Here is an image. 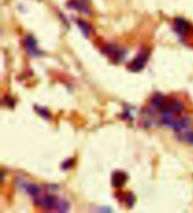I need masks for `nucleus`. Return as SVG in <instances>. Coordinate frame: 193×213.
<instances>
[{
	"label": "nucleus",
	"mask_w": 193,
	"mask_h": 213,
	"mask_svg": "<svg viewBox=\"0 0 193 213\" xmlns=\"http://www.w3.org/2000/svg\"><path fill=\"white\" fill-rule=\"evenodd\" d=\"M67 8L74 10V11H77L80 12H84L86 14H90V9L84 4L82 3L79 0H70L67 3Z\"/></svg>",
	"instance_id": "obj_7"
},
{
	"label": "nucleus",
	"mask_w": 193,
	"mask_h": 213,
	"mask_svg": "<svg viewBox=\"0 0 193 213\" xmlns=\"http://www.w3.org/2000/svg\"><path fill=\"white\" fill-rule=\"evenodd\" d=\"M150 56V52L147 49H142L140 52L131 60V62L128 64L127 70L132 73H139L142 71L148 61Z\"/></svg>",
	"instance_id": "obj_2"
},
{
	"label": "nucleus",
	"mask_w": 193,
	"mask_h": 213,
	"mask_svg": "<svg viewBox=\"0 0 193 213\" xmlns=\"http://www.w3.org/2000/svg\"><path fill=\"white\" fill-rule=\"evenodd\" d=\"M128 180V175L122 171H115L111 176V185L114 188H122Z\"/></svg>",
	"instance_id": "obj_6"
},
{
	"label": "nucleus",
	"mask_w": 193,
	"mask_h": 213,
	"mask_svg": "<svg viewBox=\"0 0 193 213\" xmlns=\"http://www.w3.org/2000/svg\"><path fill=\"white\" fill-rule=\"evenodd\" d=\"M76 24H77L79 29L81 30L82 34L84 35L86 38H88L90 36V25L87 22H85V21H83L81 19H77Z\"/></svg>",
	"instance_id": "obj_9"
},
{
	"label": "nucleus",
	"mask_w": 193,
	"mask_h": 213,
	"mask_svg": "<svg viewBox=\"0 0 193 213\" xmlns=\"http://www.w3.org/2000/svg\"><path fill=\"white\" fill-rule=\"evenodd\" d=\"M74 159H67L66 161H64L63 163H62V165H61V168L63 169V170H68V169H70L73 165H74Z\"/></svg>",
	"instance_id": "obj_12"
},
{
	"label": "nucleus",
	"mask_w": 193,
	"mask_h": 213,
	"mask_svg": "<svg viewBox=\"0 0 193 213\" xmlns=\"http://www.w3.org/2000/svg\"><path fill=\"white\" fill-rule=\"evenodd\" d=\"M174 31L180 35V36H185V35L189 32L191 30V26L190 24L185 20L184 18H181V17H177L175 18L174 20Z\"/></svg>",
	"instance_id": "obj_5"
},
{
	"label": "nucleus",
	"mask_w": 193,
	"mask_h": 213,
	"mask_svg": "<svg viewBox=\"0 0 193 213\" xmlns=\"http://www.w3.org/2000/svg\"><path fill=\"white\" fill-rule=\"evenodd\" d=\"M35 110H36V111L43 117V118H44V119H49L50 118V112L48 111V110L47 109H45V108H43V107H39V106H35Z\"/></svg>",
	"instance_id": "obj_11"
},
{
	"label": "nucleus",
	"mask_w": 193,
	"mask_h": 213,
	"mask_svg": "<svg viewBox=\"0 0 193 213\" xmlns=\"http://www.w3.org/2000/svg\"><path fill=\"white\" fill-rule=\"evenodd\" d=\"M35 204L44 209L53 210L55 208H57V211L60 212H66L69 210L70 205L67 201L61 200L57 198L56 195H44V196H37L34 199Z\"/></svg>",
	"instance_id": "obj_1"
},
{
	"label": "nucleus",
	"mask_w": 193,
	"mask_h": 213,
	"mask_svg": "<svg viewBox=\"0 0 193 213\" xmlns=\"http://www.w3.org/2000/svg\"><path fill=\"white\" fill-rule=\"evenodd\" d=\"M103 53L108 56L114 63H120L125 59L127 52L126 50L119 48L116 45L109 44L103 48Z\"/></svg>",
	"instance_id": "obj_3"
},
{
	"label": "nucleus",
	"mask_w": 193,
	"mask_h": 213,
	"mask_svg": "<svg viewBox=\"0 0 193 213\" xmlns=\"http://www.w3.org/2000/svg\"><path fill=\"white\" fill-rule=\"evenodd\" d=\"M124 200H125V204H126V206L128 207H132L134 206L135 202H136V197H135V195L132 192H127L126 195H125Z\"/></svg>",
	"instance_id": "obj_10"
},
{
	"label": "nucleus",
	"mask_w": 193,
	"mask_h": 213,
	"mask_svg": "<svg viewBox=\"0 0 193 213\" xmlns=\"http://www.w3.org/2000/svg\"><path fill=\"white\" fill-rule=\"evenodd\" d=\"M24 187H25L26 192H27L29 195L33 196V197H37V196H39L40 193H41V189H40V187L37 186V185L26 183V184H25Z\"/></svg>",
	"instance_id": "obj_8"
},
{
	"label": "nucleus",
	"mask_w": 193,
	"mask_h": 213,
	"mask_svg": "<svg viewBox=\"0 0 193 213\" xmlns=\"http://www.w3.org/2000/svg\"><path fill=\"white\" fill-rule=\"evenodd\" d=\"M24 45L26 52L30 57H39L43 55V52L38 48V43L36 39L32 37L31 35H28V36L25 37Z\"/></svg>",
	"instance_id": "obj_4"
}]
</instances>
